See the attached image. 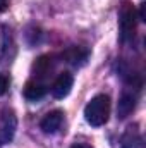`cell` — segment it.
I'll use <instances>...</instances> for the list:
<instances>
[{"mask_svg":"<svg viewBox=\"0 0 146 148\" xmlns=\"http://www.w3.org/2000/svg\"><path fill=\"white\" fill-rule=\"evenodd\" d=\"M110 115V98L107 95H96L84 107V119L88 124L100 127L108 121Z\"/></svg>","mask_w":146,"mask_h":148,"instance_id":"cell-1","label":"cell"},{"mask_svg":"<svg viewBox=\"0 0 146 148\" xmlns=\"http://www.w3.org/2000/svg\"><path fill=\"white\" fill-rule=\"evenodd\" d=\"M120 38L124 43H129L132 41L136 36V29H138V16H136V10L131 3H124L122 9H120Z\"/></svg>","mask_w":146,"mask_h":148,"instance_id":"cell-2","label":"cell"},{"mask_svg":"<svg viewBox=\"0 0 146 148\" xmlns=\"http://www.w3.org/2000/svg\"><path fill=\"white\" fill-rule=\"evenodd\" d=\"M16 57V41L7 24L0 26V64H9Z\"/></svg>","mask_w":146,"mask_h":148,"instance_id":"cell-3","label":"cell"},{"mask_svg":"<svg viewBox=\"0 0 146 148\" xmlns=\"http://www.w3.org/2000/svg\"><path fill=\"white\" fill-rule=\"evenodd\" d=\"M17 127V119L16 114L9 109H3L0 112V148L12 141Z\"/></svg>","mask_w":146,"mask_h":148,"instance_id":"cell-4","label":"cell"},{"mask_svg":"<svg viewBox=\"0 0 146 148\" xmlns=\"http://www.w3.org/2000/svg\"><path fill=\"white\" fill-rule=\"evenodd\" d=\"M74 84V77L71 73H67V71H64V73H60L57 76V79L53 81V84H52V95L55 97V98H65L69 93H71V88H72Z\"/></svg>","mask_w":146,"mask_h":148,"instance_id":"cell-5","label":"cell"},{"mask_svg":"<svg viewBox=\"0 0 146 148\" xmlns=\"http://www.w3.org/2000/svg\"><path fill=\"white\" fill-rule=\"evenodd\" d=\"M62 122H64V112L62 110H52V112H48V114L41 119L40 127H41L43 133H46V134H53V133H57V131L60 129Z\"/></svg>","mask_w":146,"mask_h":148,"instance_id":"cell-6","label":"cell"},{"mask_svg":"<svg viewBox=\"0 0 146 148\" xmlns=\"http://www.w3.org/2000/svg\"><path fill=\"white\" fill-rule=\"evenodd\" d=\"M89 57V50L84 48V47H79V45H72L69 47L64 53H62V59L67 62V64H72V66H83Z\"/></svg>","mask_w":146,"mask_h":148,"instance_id":"cell-7","label":"cell"},{"mask_svg":"<svg viewBox=\"0 0 146 148\" xmlns=\"http://www.w3.org/2000/svg\"><path fill=\"white\" fill-rule=\"evenodd\" d=\"M120 148H143V138L136 126H129L120 138Z\"/></svg>","mask_w":146,"mask_h":148,"instance_id":"cell-8","label":"cell"},{"mask_svg":"<svg viewBox=\"0 0 146 148\" xmlns=\"http://www.w3.org/2000/svg\"><path fill=\"white\" fill-rule=\"evenodd\" d=\"M23 93H24V98H28L31 102H36V100H41L46 95V86L41 81H38V79L28 81L24 90H23Z\"/></svg>","mask_w":146,"mask_h":148,"instance_id":"cell-9","label":"cell"},{"mask_svg":"<svg viewBox=\"0 0 146 148\" xmlns=\"http://www.w3.org/2000/svg\"><path fill=\"white\" fill-rule=\"evenodd\" d=\"M136 109V97L132 93H122L119 105H117V115L119 119H126L127 115H131L132 110Z\"/></svg>","mask_w":146,"mask_h":148,"instance_id":"cell-10","label":"cell"},{"mask_svg":"<svg viewBox=\"0 0 146 148\" xmlns=\"http://www.w3.org/2000/svg\"><path fill=\"white\" fill-rule=\"evenodd\" d=\"M35 76L38 77H46L48 74H52L53 71V57L50 55H41L40 59H36L35 66H33Z\"/></svg>","mask_w":146,"mask_h":148,"instance_id":"cell-11","label":"cell"},{"mask_svg":"<svg viewBox=\"0 0 146 148\" xmlns=\"http://www.w3.org/2000/svg\"><path fill=\"white\" fill-rule=\"evenodd\" d=\"M9 90V76L7 74H0V97L5 95Z\"/></svg>","mask_w":146,"mask_h":148,"instance_id":"cell-12","label":"cell"},{"mask_svg":"<svg viewBox=\"0 0 146 148\" xmlns=\"http://www.w3.org/2000/svg\"><path fill=\"white\" fill-rule=\"evenodd\" d=\"M136 16H138V19H139V21H143V23H145V21H146V3H141V5H139V12H138Z\"/></svg>","mask_w":146,"mask_h":148,"instance_id":"cell-13","label":"cell"},{"mask_svg":"<svg viewBox=\"0 0 146 148\" xmlns=\"http://www.w3.org/2000/svg\"><path fill=\"white\" fill-rule=\"evenodd\" d=\"M7 5H9L7 0H0V12H3V10L7 9Z\"/></svg>","mask_w":146,"mask_h":148,"instance_id":"cell-14","label":"cell"},{"mask_svg":"<svg viewBox=\"0 0 146 148\" xmlns=\"http://www.w3.org/2000/svg\"><path fill=\"white\" fill-rule=\"evenodd\" d=\"M71 148H91L89 145H86V143H74Z\"/></svg>","mask_w":146,"mask_h":148,"instance_id":"cell-15","label":"cell"}]
</instances>
